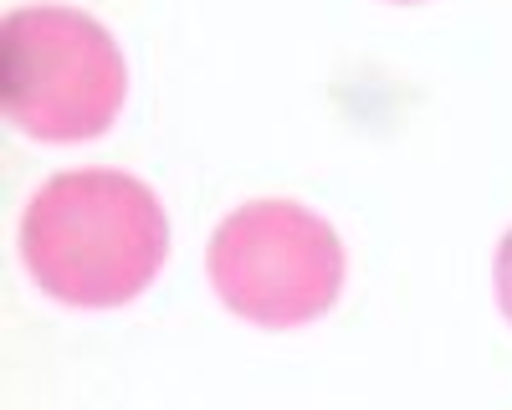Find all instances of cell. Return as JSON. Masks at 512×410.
<instances>
[{
    "label": "cell",
    "mask_w": 512,
    "mask_h": 410,
    "mask_svg": "<svg viewBox=\"0 0 512 410\" xmlns=\"http://www.w3.org/2000/svg\"><path fill=\"white\" fill-rule=\"evenodd\" d=\"M205 272L216 298L256 328L323 318L344 293V241L297 200H246L210 231Z\"/></svg>",
    "instance_id": "3"
},
{
    "label": "cell",
    "mask_w": 512,
    "mask_h": 410,
    "mask_svg": "<svg viewBox=\"0 0 512 410\" xmlns=\"http://www.w3.org/2000/svg\"><path fill=\"white\" fill-rule=\"evenodd\" d=\"M492 282H497V308H502V318L512 323V226H507V236L497 241V262H492Z\"/></svg>",
    "instance_id": "4"
},
{
    "label": "cell",
    "mask_w": 512,
    "mask_h": 410,
    "mask_svg": "<svg viewBox=\"0 0 512 410\" xmlns=\"http://www.w3.org/2000/svg\"><path fill=\"white\" fill-rule=\"evenodd\" d=\"M400 6H410V0H400Z\"/></svg>",
    "instance_id": "5"
},
{
    "label": "cell",
    "mask_w": 512,
    "mask_h": 410,
    "mask_svg": "<svg viewBox=\"0 0 512 410\" xmlns=\"http://www.w3.org/2000/svg\"><path fill=\"white\" fill-rule=\"evenodd\" d=\"M169 216L123 170H62L21 211V262L67 308H123L159 277Z\"/></svg>",
    "instance_id": "1"
},
{
    "label": "cell",
    "mask_w": 512,
    "mask_h": 410,
    "mask_svg": "<svg viewBox=\"0 0 512 410\" xmlns=\"http://www.w3.org/2000/svg\"><path fill=\"white\" fill-rule=\"evenodd\" d=\"M128 62L113 31L77 6H21L0 26V103L36 144H88L113 129Z\"/></svg>",
    "instance_id": "2"
}]
</instances>
